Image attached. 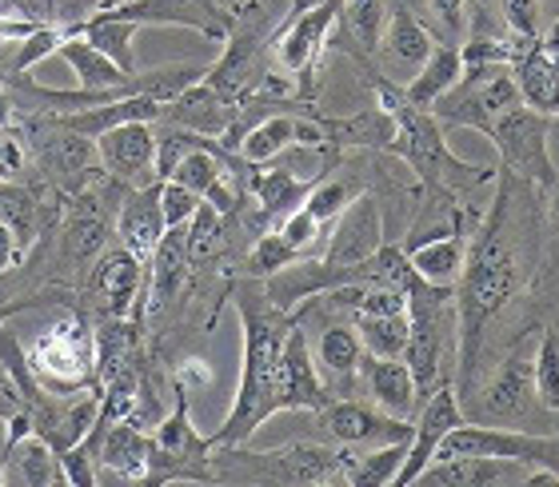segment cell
I'll use <instances>...</instances> for the list:
<instances>
[{"instance_id": "20", "label": "cell", "mask_w": 559, "mask_h": 487, "mask_svg": "<svg viewBox=\"0 0 559 487\" xmlns=\"http://www.w3.org/2000/svg\"><path fill=\"white\" fill-rule=\"evenodd\" d=\"M96 464L105 467L108 476L129 479V484H144L148 476V431L140 428L136 419H112L100 436V452H96Z\"/></svg>"}, {"instance_id": "39", "label": "cell", "mask_w": 559, "mask_h": 487, "mask_svg": "<svg viewBox=\"0 0 559 487\" xmlns=\"http://www.w3.org/2000/svg\"><path fill=\"white\" fill-rule=\"evenodd\" d=\"M532 388L548 412H559V340L544 336L536 360H532Z\"/></svg>"}, {"instance_id": "42", "label": "cell", "mask_w": 559, "mask_h": 487, "mask_svg": "<svg viewBox=\"0 0 559 487\" xmlns=\"http://www.w3.org/2000/svg\"><path fill=\"white\" fill-rule=\"evenodd\" d=\"M60 40H64V24H40L28 40H21V48H16V60H12V69L16 72H28V69H36L40 60H48V57H57V48H60Z\"/></svg>"}, {"instance_id": "23", "label": "cell", "mask_w": 559, "mask_h": 487, "mask_svg": "<svg viewBox=\"0 0 559 487\" xmlns=\"http://www.w3.org/2000/svg\"><path fill=\"white\" fill-rule=\"evenodd\" d=\"M233 100L224 93H216L209 81L192 84V88H185L180 96H173L168 105L160 108V120H168V124H185L192 128V132H204V136H212V132H228V124H233Z\"/></svg>"}, {"instance_id": "18", "label": "cell", "mask_w": 559, "mask_h": 487, "mask_svg": "<svg viewBox=\"0 0 559 487\" xmlns=\"http://www.w3.org/2000/svg\"><path fill=\"white\" fill-rule=\"evenodd\" d=\"M164 233H168V224H164V212H160V180H152L144 188H129V197H124L117 216L120 243L148 264Z\"/></svg>"}, {"instance_id": "7", "label": "cell", "mask_w": 559, "mask_h": 487, "mask_svg": "<svg viewBox=\"0 0 559 487\" xmlns=\"http://www.w3.org/2000/svg\"><path fill=\"white\" fill-rule=\"evenodd\" d=\"M448 455H496V460H520V464L548 467L559 476V440L524 436L508 428H479V424H455L436 448V460Z\"/></svg>"}, {"instance_id": "16", "label": "cell", "mask_w": 559, "mask_h": 487, "mask_svg": "<svg viewBox=\"0 0 559 487\" xmlns=\"http://www.w3.org/2000/svg\"><path fill=\"white\" fill-rule=\"evenodd\" d=\"M324 404H332V388L316 371L308 336L292 324L280 356V412H320Z\"/></svg>"}, {"instance_id": "43", "label": "cell", "mask_w": 559, "mask_h": 487, "mask_svg": "<svg viewBox=\"0 0 559 487\" xmlns=\"http://www.w3.org/2000/svg\"><path fill=\"white\" fill-rule=\"evenodd\" d=\"M200 200L192 188H185L180 180H160V212H164V224L168 228H185V224H192V216H197L200 209Z\"/></svg>"}, {"instance_id": "6", "label": "cell", "mask_w": 559, "mask_h": 487, "mask_svg": "<svg viewBox=\"0 0 559 487\" xmlns=\"http://www.w3.org/2000/svg\"><path fill=\"white\" fill-rule=\"evenodd\" d=\"M228 460L248 467L245 479H272V484H340V452L324 443H288L272 452H245V443L224 448Z\"/></svg>"}, {"instance_id": "11", "label": "cell", "mask_w": 559, "mask_h": 487, "mask_svg": "<svg viewBox=\"0 0 559 487\" xmlns=\"http://www.w3.org/2000/svg\"><path fill=\"white\" fill-rule=\"evenodd\" d=\"M156 120H129L93 140L96 161L117 185L144 188L156 180Z\"/></svg>"}, {"instance_id": "10", "label": "cell", "mask_w": 559, "mask_h": 487, "mask_svg": "<svg viewBox=\"0 0 559 487\" xmlns=\"http://www.w3.org/2000/svg\"><path fill=\"white\" fill-rule=\"evenodd\" d=\"M340 21V0H324V4H316V9L300 12V16H288L284 28L272 36V64H276L284 76H312L316 60L324 52L328 45V33H332V24Z\"/></svg>"}, {"instance_id": "2", "label": "cell", "mask_w": 559, "mask_h": 487, "mask_svg": "<svg viewBox=\"0 0 559 487\" xmlns=\"http://www.w3.org/2000/svg\"><path fill=\"white\" fill-rule=\"evenodd\" d=\"M520 280H524V268L503 240L500 209H496V221L476 240H467L464 272L455 280L460 284V300L455 304H460V364H464V371H472V364H476L484 324L512 300Z\"/></svg>"}, {"instance_id": "12", "label": "cell", "mask_w": 559, "mask_h": 487, "mask_svg": "<svg viewBox=\"0 0 559 487\" xmlns=\"http://www.w3.org/2000/svg\"><path fill=\"white\" fill-rule=\"evenodd\" d=\"M140 288H144V260L132 256L124 243L96 256L93 276H88V304L105 320H136Z\"/></svg>"}, {"instance_id": "41", "label": "cell", "mask_w": 559, "mask_h": 487, "mask_svg": "<svg viewBox=\"0 0 559 487\" xmlns=\"http://www.w3.org/2000/svg\"><path fill=\"white\" fill-rule=\"evenodd\" d=\"M296 260H300V252H296V248H292L276 228H272V233L260 236L257 248H252V256H248V272H252V276H272V272L296 264Z\"/></svg>"}, {"instance_id": "28", "label": "cell", "mask_w": 559, "mask_h": 487, "mask_svg": "<svg viewBox=\"0 0 559 487\" xmlns=\"http://www.w3.org/2000/svg\"><path fill=\"white\" fill-rule=\"evenodd\" d=\"M312 176H296L292 168H260L252 173V192L260 200V212L269 216L272 224L284 221L288 212H296L312 192Z\"/></svg>"}, {"instance_id": "38", "label": "cell", "mask_w": 559, "mask_h": 487, "mask_svg": "<svg viewBox=\"0 0 559 487\" xmlns=\"http://www.w3.org/2000/svg\"><path fill=\"white\" fill-rule=\"evenodd\" d=\"M108 240V221L100 209H76L64 224V248H69V260L76 264H88L105 252Z\"/></svg>"}, {"instance_id": "13", "label": "cell", "mask_w": 559, "mask_h": 487, "mask_svg": "<svg viewBox=\"0 0 559 487\" xmlns=\"http://www.w3.org/2000/svg\"><path fill=\"white\" fill-rule=\"evenodd\" d=\"M316 416H320V428L336 443H344V448L412 440V431H416V424H408V419L388 416V412L360 404V400H332V404H324Z\"/></svg>"}, {"instance_id": "36", "label": "cell", "mask_w": 559, "mask_h": 487, "mask_svg": "<svg viewBox=\"0 0 559 487\" xmlns=\"http://www.w3.org/2000/svg\"><path fill=\"white\" fill-rule=\"evenodd\" d=\"M436 48V40L428 36V28L412 16L408 9H392V21H388V52L404 64V69H419L428 52Z\"/></svg>"}, {"instance_id": "40", "label": "cell", "mask_w": 559, "mask_h": 487, "mask_svg": "<svg viewBox=\"0 0 559 487\" xmlns=\"http://www.w3.org/2000/svg\"><path fill=\"white\" fill-rule=\"evenodd\" d=\"M348 204H352V188L344 180H336V176H320L312 185V192H308V200H304V209L312 212L320 224L336 221Z\"/></svg>"}, {"instance_id": "8", "label": "cell", "mask_w": 559, "mask_h": 487, "mask_svg": "<svg viewBox=\"0 0 559 487\" xmlns=\"http://www.w3.org/2000/svg\"><path fill=\"white\" fill-rule=\"evenodd\" d=\"M548 128L551 117H544V112H536V108L527 105H515L512 112H503L491 124L488 136L496 140V149L503 152V164L512 173L551 188L556 185V168H551V156H548Z\"/></svg>"}, {"instance_id": "52", "label": "cell", "mask_w": 559, "mask_h": 487, "mask_svg": "<svg viewBox=\"0 0 559 487\" xmlns=\"http://www.w3.org/2000/svg\"><path fill=\"white\" fill-rule=\"evenodd\" d=\"M16 312H21V308H0V324H4L9 316H16Z\"/></svg>"}, {"instance_id": "26", "label": "cell", "mask_w": 559, "mask_h": 487, "mask_svg": "<svg viewBox=\"0 0 559 487\" xmlns=\"http://www.w3.org/2000/svg\"><path fill=\"white\" fill-rule=\"evenodd\" d=\"M412 440L396 443H376V452H340V484L352 487H396L400 467H404V455H408Z\"/></svg>"}, {"instance_id": "47", "label": "cell", "mask_w": 559, "mask_h": 487, "mask_svg": "<svg viewBox=\"0 0 559 487\" xmlns=\"http://www.w3.org/2000/svg\"><path fill=\"white\" fill-rule=\"evenodd\" d=\"M40 24L48 21H33V16H21V12H0V45H21Z\"/></svg>"}, {"instance_id": "48", "label": "cell", "mask_w": 559, "mask_h": 487, "mask_svg": "<svg viewBox=\"0 0 559 487\" xmlns=\"http://www.w3.org/2000/svg\"><path fill=\"white\" fill-rule=\"evenodd\" d=\"M21 264H24L21 243H16V236H12L9 224L0 221V276H4V272H16Z\"/></svg>"}, {"instance_id": "45", "label": "cell", "mask_w": 559, "mask_h": 487, "mask_svg": "<svg viewBox=\"0 0 559 487\" xmlns=\"http://www.w3.org/2000/svg\"><path fill=\"white\" fill-rule=\"evenodd\" d=\"M503 21L520 40H536L539 36V0H503Z\"/></svg>"}, {"instance_id": "9", "label": "cell", "mask_w": 559, "mask_h": 487, "mask_svg": "<svg viewBox=\"0 0 559 487\" xmlns=\"http://www.w3.org/2000/svg\"><path fill=\"white\" fill-rule=\"evenodd\" d=\"M108 16H120V21H132L136 28H192L197 36L212 40V45H224L228 33H233V12H224L216 0H120L112 9H100Z\"/></svg>"}, {"instance_id": "32", "label": "cell", "mask_w": 559, "mask_h": 487, "mask_svg": "<svg viewBox=\"0 0 559 487\" xmlns=\"http://www.w3.org/2000/svg\"><path fill=\"white\" fill-rule=\"evenodd\" d=\"M352 324H356V332H360L368 356H400V360H404V348H408V336H412L408 312L356 316Z\"/></svg>"}, {"instance_id": "25", "label": "cell", "mask_w": 559, "mask_h": 487, "mask_svg": "<svg viewBox=\"0 0 559 487\" xmlns=\"http://www.w3.org/2000/svg\"><path fill=\"white\" fill-rule=\"evenodd\" d=\"M4 484H33V487H57L64 484V467H60L57 448H48L36 431H28L24 440L4 448Z\"/></svg>"}, {"instance_id": "29", "label": "cell", "mask_w": 559, "mask_h": 487, "mask_svg": "<svg viewBox=\"0 0 559 487\" xmlns=\"http://www.w3.org/2000/svg\"><path fill=\"white\" fill-rule=\"evenodd\" d=\"M527 392H532V364H527L524 348H515L512 360L500 364V371L491 376L488 392H484V416L491 419L520 416L527 407Z\"/></svg>"}, {"instance_id": "46", "label": "cell", "mask_w": 559, "mask_h": 487, "mask_svg": "<svg viewBox=\"0 0 559 487\" xmlns=\"http://www.w3.org/2000/svg\"><path fill=\"white\" fill-rule=\"evenodd\" d=\"M24 173V149L21 140L12 136L9 124L0 120V180H16Z\"/></svg>"}, {"instance_id": "31", "label": "cell", "mask_w": 559, "mask_h": 487, "mask_svg": "<svg viewBox=\"0 0 559 487\" xmlns=\"http://www.w3.org/2000/svg\"><path fill=\"white\" fill-rule=\"evenodd\" d=\"M288 149H296V117L292 112H272V117H264L260 124H252L236 140L240 161H248L252 168L257 164H272Z\"/></svg>"}, {"instance_id": "17", "label": "cell", "mask_w": 559, "mask_h": 487, "mask_svg": "<svg viewBox=\"0 0 559 487\" xmlns=\"http://www.w3.org/2000/svg\"><path fill=\"white\" fill-rule=\"evenodd\" d=\"M520 460H496V455H448L431 460L416 476L419 487H496V484H527Z\"/></svg>"}, {"instance_id": "49", "label": "cell", "mask_w": 559, "mask_h": 487, "mask_svg": "<svg viewBox=\"0 0 559 487\" xmlns=\"http://www.w3.org/2000/svg\"><path fill=\"white\" fill-rule=\"evenodd\" d=\"M428 4L448 33H464V0H428Z\"/></svg>"}, {"instance_id": "22", "label": "cell", "mask_w": 559, "mask_h": 487, "mask_svg": "<svg viewBox=\"0 0 559 487\" xmlns=\"http://www.w3.org/2000/svg\"><path fill=\"white\" fill-rule=\"evenodd\" d=\"M188 268H192V248H188V224L185 228H168L156 243V252L148 260V304L152 308H164L180 296L188 280Z\"/></svg>"}, {"instance_id": "54", "label": "cell", "mask_w": 559, "mask_h": 487, "mask_svg": "<svg viewBox=\"0 0 559 487\" xmlns=\"http://www.w3.org/2000/svg\"><path fill=\"white\" fill-rule=\"evenodd\" d=\"M0 4H4V0H0Z\"/></svg>"}, {"instance_id": "1", "label": "cell", "mask_w": 559, "mask_h": 487, "mask_svg": "<svg viewBox=\"0 0 559 487\" xmlns=\"http://www.w3.org/2000/svg\"><path fill=\"white\" fill-rule=\"evenodd\" d=\"M236 312L245 328V356H240V383H236L233 412L221 431H212V448L248 443L280 412V356L288 340V312L269 296L236 292Z\"/></svg>"}, {"instance_id": "14", "label": "cell", "mask_w": 559, "mask_h": 487, "mask_svg": "<svg viewBox=\"0 0 559 487\" xmlns=\"http://www.w3.org/2000/svg\"><path fill=\"white\" fill-rule=\"evenodd\" d=\"M384 248V216L372 197H352V204L336 216V233L328 236L324 260L336 268H356Z\"/></svg>"}, {"instance_id": "34", "label": "cell", "mask_w": 559, "mask_h": 487, "mask_svg": "<svg viewBox=\"0 0 559 487\" xmlns=\"http://www.w3.org/2000/svg\"><path fill=\"white\" fill-rule=\"evenodd\" d=\"M320 364L328 376L336 380H356L364 364V340L356 332V324H332L320 336Z\"/></svg>"}, {"instance_id": "37", "label": "cell", "mask_w": 559, "mask_h": 487, "mask_svg": "<svg viewBox=\"0 0 559 487\" xmlns=\"http://www.w3.org/2000/svg\"><path fill=\"white\" fill-rule=\"evenodd\" d=\"M224 176H228V156H224V144H204V149H192L185 161L173 168V180H180L185 188H192L197 197H209Z\"/></svg>"}, {"instance_id": "50", "label": "cell", "mask_w": 559, "mask_h": 487, "mask_svg": "<svg viewBox=\"0 0 559 487\" xmlns=\"http://www.w3.org/2000/svg\"><path fill=\"white\" fill-rule=\"evenodd\" d=\"M24 407V400H21V392L12 388V380L0 371V419H9V416H16Z\"/></svg>"}, {"instance_id": "24", "label": "cell", "mask_w": 559, "mask_h": 487, "mask_svg": "<svg viewBox=\"0 0 559 487\" xmlns=\"http://www.w3.org/2000/svg\"><path fill=\"white\" fill-rule=\"evenodd\" d=\"M520 96L527 108H536L544 117H559V60L544 45H527L524 57L512 64Z\"/></svg>"}, {"instance_id": "27", "label": "cell", "mask_w": 559, "mask_h": 487, "mask_svg": "<svg viewBox=\"0 0 559 487\" xmlns=\"http://www.w3.org/2000/svg\"><path fill=\"white\" fill-rule=\"evenodd\" d=\"M464 72V57H460V45H436L428 52V60L416 69V76L404 88V100L416 108H431L440 100Z\"/></svg>"}, {"instance_id": "21", "label": "cell", "mask_w": 559, "mask_h": 487, "mask_svg": "<svg viewBox=\"0 0 559 487\" xmlns=\"http://www.w3.org/2000/svg\"><path fill=\"white\" fill-rule=\"evenodd\" d=\"M400 252H404V260H408L412 272H416L424 284H431V288H452L455 280H460V272H464L467 236L455 228V233L408 243V248H400Z\"/></svg>"}, {"instance_id": "15", "label": "cell", "mask_w": 559, "mask_h": 487, "mask_svg": "<svg viewBox=\"0 0 559 487\" xmlns=\"http://www.w3.org/2000/svg\"><path fill=\"white\" fill-rule=\"evenodd\" d=\"M455 424H464V412H460V400H455L452 383H443V388H436L431 395H424V412H419V424H416V431H412L408 455H404L396 487L416 484V476L436 460V448H440V440Z\"/></svg>"}, {"instance_id": "53", "label": "cell", "mask_w": 559, "mask_h": 487, "mask_svg": "<svg viewBox=\"0 0 559 487\" xmlns=\"http://www.w3.org/2000/svg\"><path fill=\"white\" fill-rule=\"evenodd\" d=\"M551 212H556V221H559V192H556V200H551Z\"/></svg>"}, {"instance_id": "19", "label": "cell", "mask_w": 559, "mask_h": 487, "mask_svg": "<svg viewBox=\"0 0 559 487\" xmlns=\"http://www.w3.org/2000/svg\"><path fill=\"white\" fill-rule=\"evenodd\" d=\"M360 376L380 412H388V416L396 419H412L419 392H416V380H412V368L400 356H364Z\"/></svg>"}, {"instance_id": "51", "label": "cell", "mask_w": 559, "mask_h": 487, "mask_svg": "<svg viewBox=\"0 0 559 487\" xmlns=\"http://www.w3.org/2000/svg\"><path fill=\"white\" fill-rule=\"evenodd\" d=\"M316 4H324V0H292V9H288V16H300V12L316 9Z\"/></svg>"}, {"instance_id": "33", "label": "cell", "mask_w": 559, "mask_h": 487, "mask_svg": "<svg viewBox=\"0 0 559 487\" xmlns=\"http://www.w3.org/2000/svg\"><path fill=\"white\" fill-rule=\"evenodd\" d=\"M0 221L12 228V236H16V243H21L24 256L33 252L36 228H40V204H36L33 188L0 180Z\"/></svg>"}, {"instance_id": "35", "label": "cell", "mask_w": 559, "mask_h": 487, "mask_svg": "<svg viewBox=\"0 0 559 487\" xmlns=\"http://www.w3.org/2000/svg\"><path fill=\"white\" fill-rule=\"evenodd\" d=\"M340 21L364 52H372L392 21V0H340Z\"/></svg>"}, {"instance_id": "3", "label": "cell", "mask_w": 559, "mask_h": 487, "mask_svg": "<svg viewBox=\"0 0 559 487\" xmlns=\"http://www.w3.org/2000/svg\"><path fill=\"white\" fill-rule=\"evenodd\" d=\"M380 108H384L396 132H392V149L404 156V161L416 168L428 185H448V180H476V176H488L491 168H479V164L455 161L448 144H443V128L440 120L431 117L428 108H416L404 100V93H396L392 84H380Z\"/></svg>"}, {"instance_id": "4", "label": "cell", "mask_w": 559, "mask_h": 487, "mask_svg": "<svg viewBox=\"0 0 559 487\" xmlns=\"http://www.w3.org/2000/svg\"><path fill=\"white\" fill-rule=\"evenodd\" d=\"M28 368L52 395H76L96 383V332L81 312L60 316L28 344Z\"/></svg>"}, {"instance_id": "30", "label": "cell", "mask_w": 559, "mask_h": 487, "mask_svg": "<svg viewBox=\"0 0 559 487\" xmlns=\"http://www.w3.org/2000/svg\"><path fill=\"white\" fill-rule=\"evenodd\" d=\"M69 33H81L88 45H96L105 52L108 60H117L120 69L136 72V24L132 21H120V16H108V12H93L88 21H76V24H64Z\"/></svg>"}, {"instance_id": "5", "label": "cell", "mask_w": 559, "mask_h": 487, "mask_svg": "<svg viewBox=\"0 0 559 487\" xmlns=\"http://www.w3.org/2000/svg\"><path fill=\"white\" fill-rule=\"evenodd\" d=\"M188 383H173V412L148 431V476L144 484H212V440L200 436L188 412Z\"/></svg>"}, {"instance_id": "44", "label": "cell", "mask_w": 559, "mask_h": 487, "mask_svg": "<svg viewBox=\"0 0 559 487\" xmlns=\"http://www.w3.org/2000/svg\"><path fill=\"white\" fill-rule=\"evenodd\" d=\"M320 228H324V224L316 221L312 212L304 209H296V212H288V216H284V221H276V233L284 236V240L292 243V248H296V252H308V248H312L316 243V236H320Z\"/></svg>"}]
</instances>
